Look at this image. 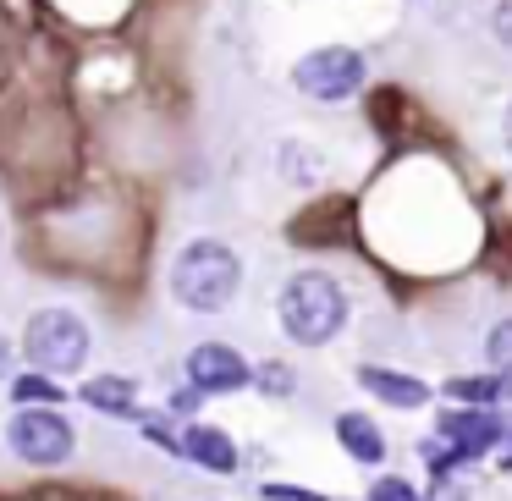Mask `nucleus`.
Wrapping results in <instances>:
<instances>
[{
    "mask_svg": "<svg viewBox=\"0 0 512 501\" xmlns=\"http://www.w3.org/2000/svg\"><path fill=\"white\" fill-rule=\"evenodd\" d=\"M441 391L452 402H468V408H490V402L512 397V375H452Z\"/></svg>",
    "mask_w": 512,
    "mask_h": 501,
    "instance_id": "nucleus-12",
    "label": "nucleus"
},
{
    "mask_svg": "<svg viewBox=\"0 0 512 501\" xmlns=\"http://www.w3.org/2000/svg\"><path fill=\"white\" fill-rule=\"evenodd\" d=\"M182 457H193L199 468H210V474H237V446L226 430H215V424H193L188 435H182Z\"/></svg>",
    "mask_w": 512,
    "mask_h": 501,
    "instance_id": "nucleus-9",
    "label": "nucleus"
},
{
    "mask_svg": "<svg viewBox=\"0 0 512 501\" xmlns=\"http://www.w3.org/2000/svg\"><path fill=\"white\" fill-rule=\"evenodd\" d=\"M259 496H265V501H331V496H320V490H303V485H265Z\"/></svg>",
    "mask_w": 512,
    "mask_h": 501,
    "instance_id": "nucleus-17",
    "label": "nucleus"
},
{
    "mask_svg": "<svg viewBox=\"0 0 512 501\" xmlns=\"http://www.w3.org/2000/svg\"><path fill=\"white\" fill-rule=\"evenodd\" d=\"M276 320L298 347H325L347 325V292L336 287L325 270H303V276H292L287 287H281Z\"/></svg>",
    "mask_w": 512,
    "mask_h": 501,
    "instance_id": "nucleus-2",
    "label": "nucleus"
},
{
    "mask_svg": "<svg viewBox=\"0 0 512 501\" xmlns=\"http://www.w3.org/2000/svg\"><path fill=\"white\" fill-rule=\"evenodd\" d=\"M358 386H364L369 397L391 402V408H424V402H430V386H424L419 375H402V369H380V364L358 369Z\"/></svg>",
    "mask_w": 512,
    "mask_h": 501,
    "instance_id": "nucleus-8",
    "label": "nucleus"
},
{
    "mask_svg": "<svg viewBox=\"0 0 512 501\" xmlns=\"http://www.w3.org/2000/svg\"><path fill=\"white\" fill-rule=\"evenodd\" d=\"M12 397L28 402V408H56L67 391H61V380H50V375H17L12 380Z\"/></svg>",
    "mask_w": 512,
    "mask_h": 501,
    "instance_id": "nucleus-13",
    "label": "nucleus"
},
{
    "mask_svg": "<svg viewBox=\"0 0 512 501\" xmlns=\"http://www.w3.org/2000/svg\"><path fill=\"white\" fill-rule=\"evenodd\" d=\"M501 446H507V457H501V463H507V468H512V424H507V441H501Z\"/></svg>",
    "mask_w": 512,
    "mask_h": 501,
    "instance_id": "nucleus-20",
    "label": "nucleus"
},
{
    "mask_svg": "<svg viewBox=\"0 0 512 501\" xmlns=\"http://www.w3.org/2000/svg\"><path fill=\"white\" fill-rule=\"evenodd\" d=\"M485 364L496 369V375H512V320L490 325V336H485Z\"/></svg>",
    "mask_w": 512,
    "mask_h": 501,
    "instance_id": "nucleus-14",
    "label": "nucleus"
},
{
    "mask_svg": "<svg viewBox=\"0 0 512 501\" xmlns=\"http://www.w3.org/2000/svg\"><path fill=\"white\" fill-rule=\"evenodd\" d=\"M89 408H100V413H111V419H138V391H133V380H116V375H94V380H83V391H78Z\"/></svg>",
    "mask_w": 512,
    "mask_h": 501,
    "instance_id": "nucleus-11",
    "label": "nucleus"
},
{
    "mask_svg": "<svg viewBox=\"0 0 512 501\" xmlns=\"http://www.w3.org/2000/svg\"><path fill=\"white\" fill-rule=\"evenodd\" d=\"M237 287H243V259L215 237L188 243L171 265V298L193 314H221L237 298Z\"/></svg>",
    "mask_w": 512,
    "mask_h": 501,
    "instance_id": "nucleus-1",
    "label": "nucleus"
},
{
    "mask_svg": "<svg viewBox=\"0 0 512 501\" xmlns=\"http://www.w3.org/2000/svg\"><path fill=\"white\" fill-rule=\"evenodd\" d=\"M369 501H424V496L408 485V479H391L386 474V479H375V485H369Z\"/></svg>",
    "mask_w": 512,
    "mask_h": 501,
    "instance_id": "nucleus-16",
    "label": "nucleus"
},
{
    "mask_svg": "<svg viewBox=\"0 0 512 501\" xmlns=\"http://www.w3.org/2000/svg\"><path fill=\"white\" fill-rule=\"evenodd\" d=\"M6 446H12V457H23V463L50 468V463H67L78 435H72V424L50 408H17L12 419H6Z\"/></svg>",
    "mask_w": 512,
    "mask_h": 501,
    "instance_id": "nucleus-5",
    "label": "nucleus"
},
{
    "mask_svg": "<svg viewBox=\"0 0 512 501\" xmlns=\"http://www.w3.org/2000/svg\"><path fill=\"white\" fill-rule=\"evenodd\" d=\"M254 386L265 391V397H292L298 375H292V364H276V358H270V364H259V369H254Z\"/></svg>",
    "mask_w": 512,
    "mask_h": 501,
    "instance_id": "nucleus-15",
    "label": "nucleus"
},
{
    "mask_svg": "<svg viewBox=\"0 0 512 501\" xmlns=\"http://www.w3.org/2000/svg\"><path fill=\"white\" fill-rule=\"evenodd\" d=\"M507 441V419L490 408H457V413H441V441H430L424 452H430V468L435 474H446V463H474V457H485L490 446Z\"/></svg>",
    "mask_w": 512,
    "mask_h": 501,
    "instance_id": "nucleus-4",
    "label": "nucleus"
},
{
    "mask_svg": "<svg viewBox=\"0 0 512 501\" xmlns=\"http://www.w3.org/2000/svg\"><path fill=\"white\" fill-rule=\"evenodd\" d=\"M292 83H298L309 100H347V94L364 89V56L347 45H325V50H309V56L292 67Z\"/></svg>",
    "mask_w": 512,
    "mask_h": 501,
    "instance_id": "nucleus-6",
    "label": "nucleus"
},
{
    "mask_svg": "<svg viewBox=\"0 0 512 501\" xmlns=\"http://www.w3.org/2000/svg\"><path fill=\"white\" fill-rule=\"evenodd\" d=\"M199 397H204V391H177V397H171V408H177V413H199Z\"/></svg>",
    "mask_w": 512,
    "mask_h": 501,
    "instance_id": "nucleus-19",
    "label": "nucleus"
},
{
    "mask_svg": "<svg viewBox=\"0 0 512 501\" xmlns=\"http://www.w3.org/2000/svg\"><path fill=\"white\" fill-rule=\"evenodd\" d=\"M23 358L39 369V375L83 369V358H89V325H83L72 309H39L34 320L23 325Z\"/></svg>",
    "mask_w": 512,
    "mask_h": 501,
    "instance_id": "nucleus-3",
    "label": "nucleus"
},
{
    "mask_svg": "<svg viewBox=\"0 0 512 501\" xmlns=\"http://www.w3.org/2000/svg\"><path fill=\"white\" fill-rule=\"evenodd\" d=\"M490 34L512 50V0H496V6H490Z\"/></svg>",
    "mask_w": 512,
    "mask_h": 501,
    "instance_id": "nucleus-18",
    "label": "nucleus"
},
{
    "mask_svg": "<svg viewBox=\"0 0 512 501\" xmlns=\"http://www.w3.org/2000/svg\"><path fill=\"white\" fill-rule=\"evenodd\" d=\"M336 441H342V452L353 457V463H386V435H380V424L364 419V413H342V419H336Z\"/></svg>",
    "mask_w": 512,
    "mask_h": 501,
    "instance_id": "nucleus-10",
    "label": "nucleus"
},
{
    "mask_svg": "<svg viewBox=\"0 0 512 501\" xmlns=\"http://www.w3.org/2000/svg\"><path fill=\"white\" fill-rule=\"evenodd\" d=\"M188 386L204 391V397H226V391L254 386V364L226 342H204L188 353Z\"/></svg>",
    "mask_w": 512,
    "mask_h": 501,
    "instance_id": "nucleus-7",
    "label": "nucleus"
},
{
    "mask_svg": "<svg viewBox=\"0 0 512 501\" xmlns=\"http://www.w3.org/2000/svg\"><path fill=\"white\" fill-rule=\"evenodd\" d=\"M501 133H507V149H512V105H507V122H501Z\"/></svg>",
    "mask_w": 512,
    "mask_h": 501,
    "instance_id": "nucleus-21",
    "label": "nucleus"
}]
</instances>
